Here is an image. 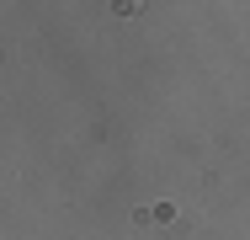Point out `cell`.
Here are the masks:
<instances>
[]
</instances>
